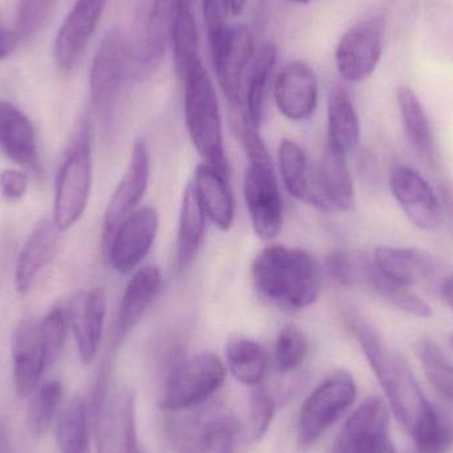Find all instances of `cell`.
Segmentation results:
<instances>
[{
	"mask_svg": "<svg viewBox=\"0 0 453 453\" xmlns=\"http://www.w3.org/2000/svg\"><path fill=\"white\" fill-rule=\"evenodd\" d=\"M29 180L27 174L15 169L0 172V193L8 202H18L28 191Z\"/></svg>",
	"mask_w": 453,
	"mask_h": 453,
	"instance_id": "obj_44",
	"label": "cell"
},
{
	"mask_svg": "<svg viewBox=\"0 0 453 453\" xmlns=\"http://www.w3.org/2000/svg\"><path fill=\"white\" fill-rule=\"evenodd\" d=\"M226 375L225 362L214 354L188 357L170 370L159 403L169 412L196 409L219 391Z\"/></svg>",
	"mask_w": 453,
	"mask_h": 453,
	"instance_id": "obj_7",
	"label": "cell"
},
{
	"mask_svg": "<svg viewBox=\"0 0 453 453\" xmlns=\"http://www.w3.org/2000/svg\"><path fill=\"white\" fill-rule=\"evenodd\" d=\"M170 42L173 45L175 71L182 79L188 69L198 61V28L191 10V0H178L173 18Z\"/></svg>",
	"mask_w": 453,
	"mask_h": 453,
	"instance_id": "obj_35",
	"label": "cell"
},
{
	"mask_svg": "<svg viewBox=\"0 0 453 453\" xmlns=\"http://www.w3.org/2000/svg\"><path fill=\"white\" fill-rule=\"evenodd\" d=\"M398 104L410 145L423 161L431 164L435 159V140L430 119L419 97L411 88L401 87L398 89Z\"/></svg>",
	"mask_w": 453,
	"mask_h": 453,
	"instance_id": "obj_33",
	"label": "cell"
},
{
	"mask_svg": "<svg viewBox=\"0 0 453 453\" xmlns=\"http://www.w3.org/2000/svg\"><path fill=\"white\" fill-rule=\"evenodd\" d=\"M330 453H348L345 451L342 446L335 441L334 447H333L332 452Z\"/></svg>",
	"mask_w": 453,
	"mask_h": 453,
	"instance_id": "obj_48",
	"label": "cell"
},
{
	"mask_svg": "<svg viewBox=\"0 0 453 453\" xmlns=\"http://www.w3.org/2000/svg\"><path fill=\"white\" fill-rule=\"evenodd\" d=\"M316 180L325 211L348 212L354 209L356 188L345 156L326 146L316 172Z\"/></svg>",
	"mask_w": 453,
	"mask_h": 453,
	"instance_id": "obj_24",
	"label": "cell"
},
{
	"mask_svg": "<svg viewBox=\"0 0 453 453\" xmlns=\"http://www.w3.org/2000/svg\"><path fill=\"white\" fill-rule=\"evenodd\" d=\"M177 3L178 0H151L149 4L138 28L134 55H132L137 76L153 73L161 64L170 42Z\"/></svg>",
	"mask_w": 453,
	"mask_h": 453,
	"instance_id": "obj_18",
	"label": "cell"
},
{
	"mask_svg": "<svg viewBox=\"0 0 453 453\" xmlns=\"http://www.w3.org/2000/svg\"><path fill=\"white\" fill-rule=\"evenodd\" d=\"M161 285L162 273L158 266H142L134 272L125 288L119 303L114 333L117 343L121 342L140 324L158 296Z\"/></svg>",
	"mask_w": 453,
	"mask_h": 453,
	"instance_id": "obj_22",
	"label": "cell"
},
{
	"mask_svg": "<svg viewBox=\"0 0 453 453\" xmlns=\"http://www.w3.org/2000/svg\"><path fill=\"white\" fill-rule=\"evenodd\" d=\"M240 135L248 157L242 183L248 214L255 234L271 240L281 231L284 219L276 173L258 129L240 122Z\"/></svg>",
	"mask_w": 453,
	"mask_h": 453,
	"instance_id": "obj_4",
	"label": "cell"
},
{
	"mask_svg": "<svg viewBox=\"0 0 453 453\" xmlns=\"http://www.w3.org/2000/svg\"><path fill=\"white\" fill-rule=\"evenodd\" d=\"M276 404L264 383L255 386L250 396V433L253 441H261L273 420Z\"/></svg>",
	"mask_w": 453,
	"mask_h": 453,
	"instance_id": "obj_42",
	"label": "cell"
},
{
	"mask_svg": "<svg viewBox=\"0 0 453 453\" xmlns=\"http://www.w3.org/2000/svg\"><path fill=\"white\" fill-rule=\"evenodd\" d=\"M365 266L366 268L362 271L358 285L369 288L388 305L404 313L419 317V319H428L433 316L430 305L418 296L412 288L404 287L386 277L375 265L374 258L370 257L369 263Z\"/></svg>",
	"mask_w": 453,
	"mask_h": 453,
	"instance_id": "obj_32",
	"label": "cell"
},
{
	"mask_svg": "<svg viewBox=\"0 0 453 453\" xmlns=\"http://www.w3.org/2000/svg\"><path fill=\"white\" fill-rule=\"evenodd\" d=\"M108 0H77L63 26L58 29L53 45V56L58 71L63 73L73 71L100 23Z\"/></svg>",
	"mask_w": 453,
	"mask_h": 453,
	"instance_id": "obj_15",
	"label": "cell"
},
{
	"mask_svg": "<svg viewBox=\"0 0 453 453\" xmlns=\"http://www.w3.org/2000/svg\"><path fill=\"white\" fill-rule=\"evenodd\" d=\"M261 298L284 311H303L324 287L321 263L308 250L273 244L257 253L250 268Z\"/></svg>",
	"mask_w": 453,
	"mask_h": 453,
	"instance_id": "obj_2",
	"label": "cell"
},
{
	"mask_svg": "<svg viewBox=\"0 0 453 453\" xmlns=\"http://www.w3.org/2000/svg\"><path fill=\"white\" fill-rule=\"evenodd\" d=\"M58 0H19L15 34L18 42L39 36L50 23Z\"/></svg>",
	"mask_w": 453,
	"mask_h": 453,
	"instance_id": "obj_38",
	"label": "cell"
},
{
	"mask_svg": "<svg viewBox=\"0 0 453 453\" xmlns=\"http://www.w3.org/2000/svg\"><path fill=\"white\" fill-rule=\"evenodd\" d=\"M274 103L290 121L308 119L319 104V81L313 68L305 61L288 63L277 74Z\"/></svg>",
	"mask_w": 453,
	"mask_h": 453,
	"instance_id": "obj_19",
	"label": "cell"
},
{
	"mask_svg": "<svg viewBox=\"0 0 453 453\" xmlns=\"http://www.w3.org/2000/svg\"><path fill=\"white\" fill-rule=\"evenodd\" d=\"M337 441L348 453H398L390 438V412L385 402L365 401L350 415Z\"/></svg>",
	"mask_w": 453,
	"mask_h": 453,
	"instance_id": "obj_13",
	"label": "cell"
},
{
	"mask_svg": "<svg viewBox=\"0 0 453 453\" xmlns=\"http://www.w3.org/2000/svg\"><path fill=\"white\" fill-rule=\"evenodd\" d=\"M180 80L185 87V121L191 142L204 164L228 178L219 101L214 82L201 58Z\"/></svg>",
	"mask_w": 453,
	"mask_h": 453,
	"instance_id": "obj_3",
	"label": "cell"
},
{
	"mask_svg": "<svg viewBox=\"0 0 453 453\" xmlns=\"http://www.w3.org/2000/svg\"><path fill=\"white\" fill-rule=\"evenodd\" d=\"M92 190V149L88 119L74 133L56 182L53 222L60 231L71 228L81 219Z\"/></svg>",
	"mask_w": 453,
	"mask_h": 453,
	"instance_id": "obj_5",
	"label": "cell"
},
{
	"mask_svg": "<svg viewBox=\"0 0 453 453\" xmlns=\"http://www.w3.org/2000/svg\"><path fill=\"white\" fill-rule=\"evenodd\" d=\"M441 300L453 311V276L447 277L441 285Z\"/></svg>",
	"mask_w": 453,
	"mask_h": 453,
	"instance_id": "obj_46",
	"label": "cell"
},
{
	"mask_svg": "<svg viewBox=\"0 0 453 453\" xmlns=\"http://www.w3.org/2000/svg\"><path fill=\"white\" fill-rule=\"evenodd\" d=\"M68 317L63 309L55 308L42 319L40 324V341L45 365L52 366L60 358L66 340Z\"/></svg>",
	"mask_w": 453,
	"mask_h": 453,
	"instance_id": "obj_41",
	"label": "cell"
},
{
	"mask_svg": "<svg viewBox=\"0 0 453 453\" xmlns=\"http://www.w3.org/2000/svg\"><path fill=\"white\" fill-rule=\"evenodd\" d=\"M207 219L193 182L188 183L183 193L178 225L177 260L180 268L196 260L206 234Z\"/></svg>",
	"mask_w": 453,
	"mask_h": 453,
	"instance_id": "obj_31",
	"label": "cell"
},
{
	"mask_svg": "<svg viewBox=\"0 0 453 453\" xmlns=\"http://www.w3.org/2000/svg\"><path fill=\"white\" fill-rule=\"evenodd\" d=\"M226 366L234 380L255 388L265 380L268 354L265 349L250 338H232L226 345Z\"/></svg>",
	"mask_w": 453,
	"mask_h": 453,
	"instance_id": "obj_34",
	"label": "cell"
},
{
	"mask_svg": "<svg viewBox=\"0 0 453 453\" xmlns=\"http://www.w3.org/2000/svg\"><path fill=\"white\" fill-rule=\"evenodd\" d=\"M390 188L412 225L425 231L441 226L443 218L441 201L417 170L403 165L394 167L390 173Z\"/></svg>",
	"mask_w": 453,
	"mask_h": 453,
	"instance_id": "obj_17",
	"label": "cell"
},
{
	"mask_svg": "<svg viewBox=\"0 0 453 453\" xmlns=\"http://www.w3.org/2000/svg\"><path fill=\"white\" fill-rule=\"evenodd\" d=\"M13 359V383L19 398L34 395L44 372L45 359L40 341V324L34 319L19 322L11 341Z\"/></svg>",
	"mask_w": 453,
	"mask_h": 453,
	"instance_id": "obj_21",
	"label": "cell"
},
{
	"mask_svg": "<svg viewBox=\"0 0 453 453\" xmlns=\"http://www.w3.org/2000/svg\"><path fill=\"white\" fill-rule=\"evenodd\" d=\"M194 188L207 218L222 231L234 225V201L226 177L209 165H199L194 174Z\"/></svg>",
	"mask_w": 453,
	"mask_h": 453,
	"instance_id": "obj_28",
	"label": "cell"
},
{
	"mask_svg": "<svg viewBox=\"0 0 453 453\" xmlns=\"http://www.w3.org/2000/svg\"><path fill=\"white\" fill-rule=\"evenodd\" d=\"M383 29L382 19H366L341 37L335 50V65L346 81H365L374 73L382 56Z\"/></svg>",
	"mask_w": 453,
	"mask_h": 453,
	"instance_id": "obj_12",
	"label": "cell"
},
{
	"mask_svg": "<svg viewBox=\"0 0 453 453\" xmlns=\"http://www.w3.org/2000/svg\"><path fill=\"white\" fill-rule=\"evenodd\" d=\"M150 170L151 159L148 143L142 138H138L133 145L127 172L114 190L104 215V248L119 223L135 211V207L142 201L149 188Z\"/></svg>",
	"mask_w": 453,
	"mask_h": 453,
	"instance_id": "obj_14",
	"label": "cell"
},
{
	"mask_svg": "<svg viewBox=\"0 0 453 453\" xmlns=\"http://www.w3.org/2000/svg\"><path fill=\"white\" fill-rule=\"evenodd\" d=\"M98 453H142L135 425V396L130 390L98 396L96 411Z\"/></svg>",
	"mask_w": 453,
	"mask_h": 453,
	"instance_id": "obj_10",
	"label": "cell"
},
{
	"mask_svg": "<svg viewBox=\"0 0 453 453\" xmlns=\"http://www.w3.org/2000/svg\"><path fill=\"white\" fill-rule=\"evenodd\" d=\"M61 385L58 380L45 383L32 396L28 406V426L35 436L50 431L61 398Z\"/></svg>",
	"mask_w": 453,
	"mask_h": 453,
	"instance_id": "obj_39",
	"label": "cell"
},
{
	"mask_svg": "<svg viewBox=\"0 0 453 453\" xmlns=\"http://www.w3.org/2000/svg\"><path fill=\"white\" fill-rule=\"evenodd\" d=\"M105 316L106 298L101 288L77 293L69 303L66 317L84 365L92 364L97 356L103 341Z\"/></svg>",
	"mask_w": 453,
	"mask_h": 453,
	"instance_id": "obj_20",
	"label": "cell"
},
{
	"mask_svg": "<svg viewBox=\"0 0 453 453\" xmlns=\"http://www.w3.org/2000/svg\"><path fill=\"white\" fill-rule=\"evenodd\" d=\"M60 232L50 219L42 220L35 226L16 263L15 287L18 292H28L39 274L52 261Z\"/></svg>",
	"mask_w": 453,
	"mask_h": 453,
	"instance_id": "obj_26",
	"label": "cell"
},
{
	"mask_svg": "<svg viewBox=\"0 0 453 453\" xmlns=\"http://www.w3.org/2000/svg\"><path fill=\"white\" fill-rule=\"evenodd\" d=\"M252 55V35L242 24L229 27L220 44L211 50L218 81L232 108L236 111L242 104V85Z\"/></svg>",
	"mask_w": 453,
	"mask_h": 453,
	"instance_id": "obj_16",
	"label": "cell"
},
{
	"mask_svg": "<svg viewBox=\"0 0 453 453\" xmlns=\"http://www.w3.org/2000/svg\"><path fill=\"white\" fill-rule=\"evenodd\" d=\"M209 402L196 409L172 412L175 417L170 420V438L175 452L234 453L236 420L226 407Z\"/></svg>",
	"mask_w": 453,
	"mask_h": 453,
	"instance_id": "obj_6",
	"label": "cell"
},
{
	"mask_svg": "<svg viewBox=\"0 0 453 453\" xmlns=\"http://www.w3.org/2000/svg\"><path fill=\"white\" fill-rule=\"evenodd\" d=\"M247 3L248 0H225L226 11L232 16L242 15Z\"/></svg>",
	"mask_w": 453,
	"mask_h": 453,
	"instance_id": "obj_47",
	"label": "cell"
},
{
	"mask_svg": "<svg viewBox=\"0 0 453 453\" xmlns=\"http://www.w3.org/2000/svg\"><path fill=\"white\" fill-rule=\"evenodd\" d=\"M0 146L19 166L39 173V149L34 125L20 109L4 100H0Z\"/></svg>",
	"mask_w": 453,
	"mask_h": 453,
	"instance_id": "obj_23",
	"label": "cell"
},
{
	"mask_svg": "<svg viewBox=\"0 0 453 453\" xmlns=\"http://www.w3.org/2000/svg\"><path fill=\"white\" fill-rule=\"evenodd\" d=\"M372 258L380 272L404 287L412 288L435 273L433 257L415 248L380 247Z\"/></svg>",
	"mask_w": 453,
	"mask_h": 453,
	"instance_id": "obj_27",
	"label": "cell"
},
{
	"mask_svg": "<svg viewBox=\"0 0 453 453\" xmlns=\"http://www.w3.org/2000/svg\"><path fill=\"white\" fill-rule=\"evenodd\" d=\"M225 0H203L204 20L209 32L210 48H215L228 31L229 26L225 21Z\"/></svg>",
	"mask_w": 453,
	"mask_h": 453,
	"instance_id": "obj_43",
	"label": "cell"
},
{
	"mask_svg": "<svg viewBox=\"0 0 453 453\" xmlns=\"http://www.w3.org/2000/svg\"><path fill=\"white\" fill-rule=\"evenodd\" d=\"M18 42V39H16L13 32L4 31L2 26H0V60H3L5 56L10 55Z\"/></svg>",
	"mask_w": 453,
	"mask_h": 453,
	"instance_id": "obj_45",
	"label": "cell"
},
{
	"mask_svg": "<svg viewBox=\"0 0 453 453\" xmlns=\"http://www.w3.org/2000/svg\"><path fill=\"white\" fill-rule=\"evenodd\" d=\"M327 146L348 158L358 148L361 125L353 101L346 90H333L327 103Z\"/></svg>",
	"mask_w": 453,
	"mask_h": 453,
	"instance_id": "obj_30",
	"label": "cell"
},
{
	"mask_svg": "<svg viewBox=\"0 0 453 453\" xmlns=\"http://www.w3.org/2000/svg\"><path fill=\"white\" fill-rule=\"evenodd\" d=\"M277 159L280 175L288 193L293 198L325 211V204L317 188L316 172L309 164L305 150L295 141L285 138L280 143Z\"/></svg>",
	"mask_w": 453,
	"mask_h": 453,
	"instance_id": "obj_25",
	"label": "cell"
},
{
	"mask_svg": "<svg viewBox=\"0 0 453 453\" xmlns=\"http://www.w3.org/2000/svg\"><path fill=\"white\" fill-rule=\"evenodd\" d=\"M158 228L159 214L154 207H141L127 215L104 248L111 268L121 274L135 271L153 248Z\"/></svg>",
	"mask_w": 453,
	"mask_h": 453,
	"instance_id": "obj_11",
	"label": "cell"
},
{
	"mask_svg": "<svg viewBox=\"0 0 453 453\" xmlns=\"http://www.w3.org/2000/svg\"><path fill=\"white\" fill-rule=\"evenodd\" d=\"M277 60V50L273 45L266 44L260 48L252 65L248 69L242 85V104L239 117L242 124L258 129L263 114L264 96L269 76Z\"/></svg>",
	"mask_w": 453,
	"mask_h": 453,
	"instance_id": "obj_29",
	"label": "cell"
},
{
	"mask_svg": "<svg viewBox=\"0 0 453 453\" xmlns=\"http://www.w3.org/2000/svg\"><path fill=\"white\" fill-rule=\"evenodd\" d=\"M348 325L385 391L396 419L414 438L439 417V412L426 399L403 357L391 350L380 334L359 317H348Z\"/></svg>",
	"mask_w": 453,
	"mask_h": 453,
	"instance_id": "obj_1",
	"label": "cell"
},
{
	"mask_svg": "<svg viewBox=\"0 0 453 453\" xmlns=\"http://www.w3.org/2000/svg\"><path fill=\"white\" fill-rule=\"evenodd\" d=\"M58 438L61 453H90L89 418L84 402L74 401L63 412Z\"/></svg>",
	"mask_w": 453,
	"mask_h": 453,
	"instance_id": "obj_37",
	"label": "cell"
},
{
	"mask_svg": "<svg viewBox=\"0 0 453 453\" xmlns=\"http://www.w3.org/2000/svg\"><path fill=\"white\" fill-rule=\"evenodd\" d=\"M418 358L428 382L443 398L453 403V362L443 350L427 338L415 345Z\"/></svg>",
	"mask_w": 453,
	"mask_h": 453,
	"instance_id": "obj_36",
	"label": "cell"
},
{
	"mask_svg": "<svg viewBox=\"0 0 453 453\" xmlns=\"http://www.w3.org/2000/svg\"><path fill=\"white\" fill-rule=\"evenodd\" d=\"M308 354V340L295 325H287L280 330L274 343V359L277 369L289 372L303 365Z\"/></svg>",
	"mask_w": 453,
	"mask_h": 453,
	"instance_id": "obj_40",
	"label": "cell"
},
{
	"mask_svg": "<svg viewBox=\"0 0 453 453\" xmlns=\"http://www.w3.org/2000/svg\"><path fill=\"white\" fill-rule=\"evenodd\" d=\"M290 2L298 3V4H306V3H309V0H290Z\"/></svg>",
	"mask_w": 453,
	"mask_h": 453,
	"instance_id": "obj_49",
	"label": "cell"
},
{
	"mask_svg": "<svg viewBox=\"0 0 453 453\" xmlns=\"http://www.w3.org/2000/svg\"><path fill=\"white\" fill-rule=\"evenodd\" d=\"M356 380L350 372H334L325 380L301 407L298 441L303 446L316 443L356 401Z\"/></svg>",
	"mask_w": 453,
	"mask_h": 453,
	"instance_id": "obj_9",
	"label": "cell"
},
{
	"mask_svg": "<svg viewBox=\"0 0 453 453\" xmlns=\"http://www.w3.org/2000/svg\"><path fill=\"white\" fill-rule=\"evenodd\" d=\"M132 68V50L124 35L111 31L104 37L90 68L89 90L93 111L104 130L113 125L122 88Z\"/></svg>",
	"mask_w": 453,
	"mask_h": 453,
	"instance_id": "obj_8",
	"label": "cell"
}]
</instances>
